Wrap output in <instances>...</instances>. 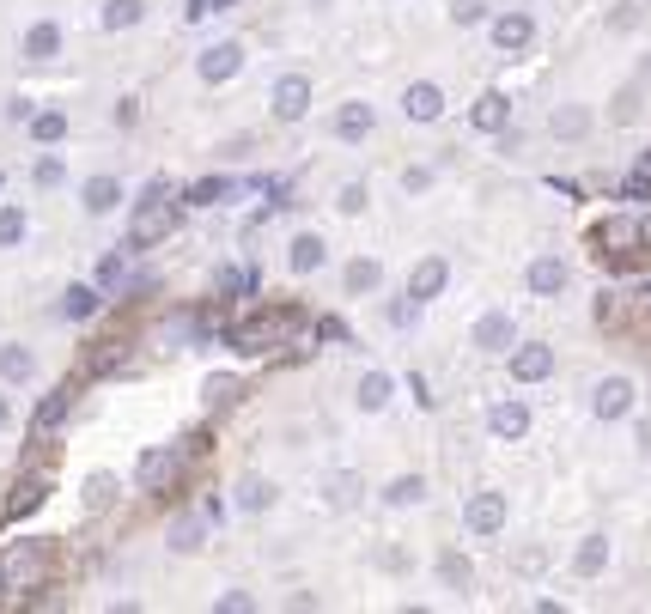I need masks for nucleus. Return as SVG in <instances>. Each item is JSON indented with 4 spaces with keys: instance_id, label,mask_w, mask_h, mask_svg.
<instances>
[{
    "instance_id": "obj_7",
    "label": "nucleus",
    "mask_w": 651,
    "mask_h": 614,
    "mask_svg": "<svg viewBox=\"0 0 651 614\" xmlns=\"http://www.w3.org/2000/svg\"><path fill=\"white\" fill-rule=\"evenodd\" d=\"M536 43V19L530 13H505V19H493V49L499 55H524Z\"/></svg>"
},
{
    "instance_id": "obj_13",
    "label": "nucleus",
    "mask_w": 651,
    "mask_h": 614,
    "mask_svg": "<svg viewBox=\"0 0 651 614\" xmlns=\"http://www.w3.org/2000/svg\"><path fill=\"white\" fill-rule=\"evenodd\" d=\"M548 371H554V353H548L542 341H530V347L512 353V377H518V383H542Z\"/></svg>"
},
{
    "instance_id": "obj_11",
    "label": "nucleus",
    "mask_w": 651,
    "mask_h": 614,
    "mask_svg": "<svg viewBox=\"0 0 651 614\" xmlns=\"http://www.w3.org/2000/svg\"><path fill=\"white\" fill-rule=\"evenodd\" d=\"M512 341H518V323L505 317V311H487V317H475V347H481V353H505Z\"/></svg>"
},
{
    "instance_id": "obj_30",
    "label": "nucleus",
    "mask_w": 651,
    "mask_h": 614,
    "mask_svg": "<svg viewBox=\"0 0 651 614\" xmlns=\"http://www.w3.org/2000/svg\"><path fill=\"white\" fill-rule=\"evenodd\" d=\"M98 311V292L92 286H67V298H61V317H74V323H86Z\"/></svg>"
},
{
    "instance_id": "obj_22",
    "label": "nucleus",
    "mask_w": 651,
    "mask_h": 614,
    "mask_svg": "<svg viewBox=\"0 0 651 614\" xmlns=\"http://www.w3.org/2000/svg\"><path fill=\"white\" fill-rule=\"evenodd\" d=\"M286 262H293V274H317V268H323V238H317V232H299Z\"/></svg>"
},
{
    "instance_id": "obj_50",
    "label": "nucleus",
    "mask_w": 651,
    "mask_h": 614,
    "mask_svg": "<svg viewBox=\"0 0 651 614\" xmlns=\"http://www.w3.org/2000/svg\"><path fill=\"white\" fill-rule=\"evenodd\" d=\"M645 171H651V152H645Z\"/></svg>"
},
{
    "instance_id": "obj_4",
    "label": "nucleus",
    "mask_w": 651,
    "mask_h": 614,
    "mask_svg": "<svg viewBox=\"0 0 651 614\" xmlns=\"http://www.w3.org/2000/svg\"><path fill=\"white\" fill-rule=\"evenodd\" d=\"M591 244H597L603 256H621V250H639V244H651V225H639V219L615 213V219H597V225H591Z\"/></svg>"
},
{
    "instance_id": "obj_47",
    "label": "nucleus",
    "mask_w": 651,
    "mask_h": 614,
    "mask_svg": "<svg viewBox=\"0 0 651 614\" xmlns=\"http://www.w3.org/2000/svg\"><path fill=\"white\" fill-rule=\"evenodd\" d=\"M37 183H43V189H49V183H61V165H55V159H43V165H37Z\"/></svg>"
},
{
    "instance_id": "obj_5",
    "label": "nucleus",
    "mask_w": 651,
    "mask_h": 614,
    "mask_svg": "<svg viewBox=\"0 0 651 614\" xmlns=\"http://www.w3.org/2000/svg\"><path fill=\"white\" fill-rule=\"evenodd\" d=\"M305 110H311V80L305 73H280L274 80V116L280 122H305Z\"/></svg>"
},
{
    "instance_id": "obj_37",
    "label": "nucleus",
    "mask_w": 651,
    "mask_h": 614,
    "mask_svg": "<svg viewBox=\"0 0 651 614\" xmlns=\"http://www.w3.org/2000/svg\"><path fill=\"white\" fill-rule=\"evenodd\" d=\"M171 548H177V554H195V548H201V523H177V529H171Z\"/></svg>"
},
{
    "instance_id": "obj_21",
    "label": "nucleus",
    "mask_w": 651,
    "mask_h": 614,
    "mask_svg": "<svg viewBox=\"0 0 651 614\" xmlns=\"http://www.w3.org/2000/svg\"><path fill=\"white\" fill-rule=\"evenodd\" d=\"M548 128H554L560 140H585V134H591V110H585V104H560Z\"/></svg>"
},
{
    "instance_id": "obj_26",
    "label": "nucleus",
    "mask_w": 651,
    "mask_h": 614,
    "mask_svg": "<svg viewBox=\"0 0 651 614\" xmlns=\"http://www.w3.org/2000/svg\"><path fill=\"white\" fill-rule=\"evenodd\" d=\"M0 377H7V383H31L37 377V359L25 347H0Z\"/></svg>"
},
{
    "instance_id": "obj_10",
    "label": "nucleus",
    "mask_w": 651,
    "mask_h": 614,
    "mask_svg": "<svg viewBox=\"0 0 651 614\" xmlns=\"http://www.w3.org/2000/svg\"><path fill=\"white\" fill-rule=\"evenodd\" d=\"M402 110H408V122H439V116H445V92L432 86V80H414V86L402 92Z\"/></svg>"
},
{
    "instance_id": "obj_36",
    "label": "nucleus",
    "mask_w": 651,
    "mask_h": 614,
    "mask_svg": "<svg viewBox=\"0 0 651 614\" xmlns=\"http://www.w3.org/2000/svg\"><path fill=\"white\" fill-rule=\"evenodd\" d=\"M353 499H359V481H353V475H335V481H329V505H341V511H347Z\"/></svg>"
},
{
    "instance_id": "obj_24",
    "label": "nucleus",
    "mask_w": 651,
    "mask_h": 614,
    "mask_svg": "<svg viewBox=\"0 0 651 614\" xmlns=\"http://www.w3.org/2000/svg\"><path fill=\"white\" fill-rule=\"evenodd\" d=\"M116 201H122V183L116 177H92L86 183V213H116Z\"/></svg>"
},
{
    "instance_id": "obj_44",
    "label": "nucleus",
    "mask_w": 651,
    "mask_h": 614,
    "mask_svg": "<svg viewBox=\"0 0 651 614\" xmlns=\"http://www.w3.org/2000/svg\"><path fill=\"white\" fill-rule=\"evenodd\" d=\"M615 122H639V98H633V92L615 98Z\"/></svg>"
},
{
    "instance_id": "obj_14",
    "label": "nucleus",
    "mask_w": 651,
    "mask_h": 614,
    "mask_svg": "<svg viewBox=\"0 0 651 614\" xmlns=\"http://www.w3.org/2000/svg\"><path fill=\"white\" fill-rule=\"evenodd\" d=\"M469 122H475V134H505V122H512V98L487 92V98L469 110Z\"/></svg>"
},
{
    "instance_id": "obj_18",
    "label": "nucleus",
    "mask_w": 651,
    "mask_h": 614,
    "mask_svg": "<svg viewBox=\"0 0 651 614\" xmlns=\"http://www.w3.org/2000/svg\"><path fill=\"white\" fill-rule=\"evenodd\" d=\"M609 566V535H585V542H578V554H572V572L578 578H597Z\"/></svg>"
},
{
    "instance_id": "obj_40",
    "label": "nucleus",
    "mask_w": 651,
    "mask_h": 614,
    "mask_svg": "<svg viewBox=\"0 0 651 614\" xmlns=\"http://www.w3.org/2000/svg\"><path fill=\"white\" fill-rule=\"evenodd\" d=\"M341 213H366V183H347L341 189Z\"/></svg>"
},
{
    "instance_id": "obj_29",
    "label": "nucleus",
    "mask_w": 651,
    "mask_h": 614,
    "mask_svg": "<svg viewBox=\"0 0 651 614\" xmlns=\"http://www.w3.org/2000/svg\"><path fill=\"white\" fill-rule=\"evenodd\" d=\"M426 499V481L420 475H396L390 487H384V505H420Z\"/></svg>"
},
{
    "instance_id": "obj_8",
    "label": "nucleus",
    "mask_w": 651,
    "mask_h": 614,
    "mask_svg": "<svg viewBox=\"0 0 651 614\" xmlns=\"http://www.w3.org/2000/svg\"><path fill=\"white\" fill-rule=\"evenodd\" d=\"M591 414H597V420H627V414H633V383H627V377H603L597 396H591Z\"/></svg>"
},
{
    "instance_id": "obj_48",
    "label": "nucleus",
    "mask_w": 651,
    "mask_h": 614,
    "mask_svg": "<svg viewBox=\"0 0 651 614\" xmlns=\"http://www.w3.org/2000/svg\"><path fill=\"white\" fill-rule=\"evenodd\" d=\"M226 7H238V0H207V13H226Z\"/></svg>"
},
{
    "instance_id": "obj_28",
    "label": "nucleus",
    "mask_w": 651,
    "mask_h": 614,
    "mask_svg": "<svg viewBox=\"0 0 651 614\" xmlns=\"http://www.w3.org/2000/svg\"><path fill=\"white\" fill-rule=\"evenodd\" d=\"M140 19H147V0H110V7H104V25H110V31H128V25H140Z\"/></svg>"
},
{
    "instance_id": "obj_2",
    "label": "nucleus",
    "mask_w": 651,
    "mask_h": 614,
    "mask_svg": "<svg viewBox=\"0 0 651 614\" xmlns=\"http://www.w3.org/2000/svg\"><path fill=\"white\" fill-rule=\"evenodd\" d=\"M171 225H177V201L165 195V183H153L147 201H140V213H134V225H128V244L147 250V244H159V238L171 232Z\"/></svg>"
},
{
    "instance_id": "obj_1",
    "label": "nucleus",
    "mask_w": 651,
    "mask_h": 614,
    "mask_svg": "<svg viewBox=\"0 0 651 614\" xmlns=\"http://www.w3.org/2000/svg\"><path fill=\"white\" fill-rule=\"evenodd\" d=\"M293 329H299V311H293V304H274V311H256V317L232 323V347L238 353H268V347H280Z\"/></svg>"
},
{
    "instance_id": "obj_6",
    "label": "nucleus",
    "mask_w": 651,
    "mask_h": 614,
    "mask_svg": "<svg viewBox=\"0 0 651 614\" xmlns=\"http://www.w3.org/2000/svg\"><path fill=\"white\" fill-rule=\"evenodd\" d=\"M445 280H451V262H445V256L414 262V274H408V304H432V298L445 292Z\"/></svg>"
},
{
    "instance_id": "obj_12",
    "label": "nucleus",
    "mask_w": 651,
    "mask_h": 614,
    "mask_svg": "<svg viewBox=\"0 0 651 614\" xmlns=\"http://www.w3.org/2000/svg\"><path fill=\"white\" fill-rule=\"evenodd\" d=\"M238 67H244V43H213V49L201 55V80L220 86V80H232Z\"/></svg>"
},
{
    "instance_id": "obj_25",
    "label": "nucleus",
    "mask_w": 651,
    "mask_h": 614,
    "mask_svg": "<svg viewBox=\"0 0 651 614\" xmlns=\"http://www.w3.org/2000/svg\"><path fill=\"white\" fill-rule=\"evenodd\" d=\"M268 505H274V481L244 475V481H238V511H268Z\"/></svg>"
},
{
    "instance_id": "obj_46",
    "label": "nucleus",
    "mask_w": 651,
    "mask_h": 614,
    "mask_svg": "<svg viewBox=\"0 0 651 614\" xmlns=\"http://www.w3.org/2000/svg\"><path fill=\"white\" fill-rule=\"evenodd\" d=\"M98 280H104V286H116V280H122V256H104V268H98Z\"/></svg>"
},
{
    "instance_id": "obj_32",
    "label": "nucleus",
    "mask_w": 651,
    "mask_h": 614,
    "mask_svg": "<svg viewBox=\"0 0 651 614\" xmlns=\"http://www.w3.org/2000/svg\"><path fill=\"white\" fill-rule=\"evenodd\" d=\"M0 244H25V213L19 207H0Z\"/></svg>"
},
{
    "instance_id": "obj_16",
    "label": "nucleus",
    "mask_w": 651,
    "mask_h": 614,
    "mask_svg": "<svg viewBox=\"0 0 651 614\" xmlns=\"http://www.w3.org/2000/svg\"><path fill=\"white\" fill-rule=\"evenodd\" d=\"M524 280H530V292H536V298H554V292L566 286V262H560V256H536Z\"/></svg>"
},
{
    "instance_id": "obj_45",
    "label": "nucleus",
    "mask_w": 651,
    "mask_h": 614,
    "mask_svg": "<svg viewBox=\"0 0 651 614\" xmlns=\"http://www.w3.org/2000/svg\"><path fill=\"white\" fill-rule=\"evenodd\" d=\"M426 183H432V171H420V165H414V171H408V177H402V189H408V195H420V189H426Z\"/></svg>"
},
{
    "instance_id": "obj_43",
    "label": "nucleus",
    "mask_w": 651,
    "mask_h": 614,
    "mask_svg": "<svg viewBox=\"0 0 651 614\" xmlns=\"http://www.w3.org/2000/svg\"><path fill=\"white\" fill-rule=\"evenodd\" d=\"M232 390H238L232 377H207V402H232Z\"/></svg>"
},
{
    "instance_id": "obj_49",
    "label": "nucleus",
    "mask_w": 651,
    "mask_h": 614,
    "mask_svg": "<svg viewBox=\"0 0 651 614\" xmlns=\"http://www.w3.org/2000/svg\"><path fill=\"white\" fill-rule=\"evenodd\" d=\"M0 426H7V396H0Z\"/></svg>"
},
{
    "instance_id": "obj_41",
    "label": "nucleus",
    "mask_w": 651,
    "mask_h": 614,
    "mask_svg": "<svg viewBox=\"0 0 651 614\" xmlns=\"http://www.w3.org/2000/svg\"><path fill=\"white\" fill-rule=\"evenodd\" d=\"M37 499H43V481H25V487H19V493H13V511H31V505H37Z\"/></svg>"
},
{
    "instance_id": "obj_27",
    "label": "nucleus",
    "mask_w": 651,
    "mask_h": 614,
    "mask_svg": "<svg viewBox=\"0 0 651 614\" xmlns=\"http://www.w3.org/2000/svg\"><path fill=\"white\" fill-rule=\"evenodd\" d=\"M378 280H384V268H378L372 256L347 262V292H353V298H359V292H378Z\"/></svg>"
},
{
    "instance_id": "obj_19",
    "label": "nucleus",
    "mask_w": 651,
    "mask_h": 614,
    "mask_svg": "<svg viewBox=\"0 0 651 614\" xmlns=\"http://www.w3.org/2000/svg\"><path fill=\"white\" fill-rule=\"evenodd\" d=\"M177 463H183L177 450H147V456H140V487H165L177 475Z\"/></svg>"
},
{
    "instance_id": "obj_39",
    "label": "nucleus",
    "mask_w": 651,
    "mask_h": 614,
    "mask_svg": "<svg viewBox=\"0 0 651 614\" xmlns=\"http://www.w3.org/2000/svg\"><path fill=\"white\" fill-rule=\"evenodd\" d=\"M61 414H67V396H49V402H43V414H37V432H49Z\"/></svg>"
},
{
    "instance_id": "obj_15",
    "label": "nucleus",
    "mask_w": 651,
    "mask_h": 614,
    "mask_svg": "<svg viewBox=\"0 0 651 614\" xmlns=\"http://www.w3.org/2000/svg\"><path fill=\"white\" fill-rule=\"evenodd\" d=\"M487 432H493V438H524V432H530V408H524V402H499V408L487 414Z\"/></svg>"
},
{
    "instance_id": "obj_9",
    "label": "nucleus",
    "mask_w": 651,
    "mask_h": 614,
    "mask_svg": "<svg viewBox=\"0 0 651 614\" xmlns=\"http://www.w3.org/2000/svg\"><path fill=\"white\" fill-rule=\"evenodd\" d=\"M463 523H469V535H499L505 529V499L499 493H475L463 505Z\"/></svg>"
},
{
    "instance_id": "obj_35",
    "label": "nucleus",
    "mask_w": 651,
    "mask_h": 614,
    "mask_svg": "<svg viewBox=\"0 0 651 614\" xmlns=\"http://www.w3.org/2000/svg\"><path fill=\"white\" fill-rule=\"evenodd\" d=\"M439 578L457 584V590H469V560H463V554H445V560H439Z\"/></svg>"
},
{
    "instance_id": "obj_31",
    "label": "nucleus",
    "mask_w": 651,
    "mask_h": 614,
    "mask_svg": "<svg viewBox=\"0 0 651 614\" xmlns=\"http://www.w3.org/2000/svg\"><path fill=\"white\" fill-rule=\"evenodd\" d=\"M31 134H37V146H55V140H67V116L43 110V116H31Z\"/></svg>"
},
{
    "instance_id": "obj_23",
    "label": "nucleus",
    "mask_w": 651,
    "mask_h": 614,
    "mask_svg": "<svg viewBox=\"0 0 651 614\" xmlns=\"http://www.w3.org/2000/svg\"><path fill=\"white\" fill-rule=\"evenodd\" d=\"M25 55H31V61H55V55H61V25H49V19H43V25H31Z\"/></svg>"
},
{
    "instance_id": "obj_20",
    "label": "nucleus",
    "mask_w": 651,
    "mask_h": 614,
    "mask_svg": "<svg viewBox=\"0 0 651 614\" xmlns=\"http://www.w3.org/2000/svg\"><path fill=\"white\" fill-rule=\"evenodd\" d=\"M390 396H396V377L390 371H366V377H359V408H366V414H378Z\"/></svg>"
},
{
    "instance_id": "obj_17",
    "label": "nucleus",
    "mask_w": 651,
    "mask_h": 614,
    "mask_svg": "<svg viewBox=\"0 0 651 614\" xmlns=\"http://www.w3.org/2000/svg\"><path fill=\"white\" fill-rule=\"evenodd\" d=\"M372 122H378L372 104H341V116H335V140H366Z\"/></svg>"
},
{
    "instance_id": "obj_3",
    "label": "nucleus",
    "mask_w": 651,
    "mask_h": 614,
    "mask_svg": "<svg viewBox=\"0 0 651 614\" xmlns=\"http://www.w3.org/2000/svg\"><path fill=\"white\" fill-rule=\"evenodd\" d=\"M43 578H49V548L43 542H19L7 560H0V584H7V590H31Z\"/></svg>"
},
{
    "instance_id": "obj_33",
    "label": "nucleus",
    "mask_w": 651,
    "mask_h": 614,
    "mask_svg": "<svg viewBox=\"0 0 651 614\" xmlns=\"http://www.w3.org/2000/svg\"><path fill=\"white\" fill-rule=\"evenodd\" d=\"M220 195H232V183H226V177H207V183H195V189H189V201H195V207H213Z\"/></svg>"
},
{
    "instance_id": "obj_38",
    "label": "nucleus",
    "mask_w": 651,
    "mask_h": 614,
    "mask_svg": "<svg viewBox=\"0 0 651 614\" xmlns=\"http://www.w3.org/2000/svg\"><path fill=\"white\" fill-rule=\"evenodd\" d=\"M621 195H627V201H651V171H633V177H621Z\"/></svg>"
},
{
    "instance_id": "obj_34",
    "label": "nucleus",
    "mask_w": 651,
    "mask_h": 614,
    "mask_svg": "<svg viewBox=\"0 0 651 614\" xmlns=\"http://www.w3.org/2000/svg\"><path fill=\"white\" fill-rule=\"evenodd\" d=\"M110 499H116V481H110V475H92V481H86V505H92V511H104Z\"/></svg>"
},
{
    "instance_id": "obj_42",
    "label": "nucleus",
    "mask_w": 651,
    "mask_h": 614,
    "mask_svg": "<svg viewBox=\"0 0 651 614\" xmlns=\"http://www.w3.org/2000/svg\"><path fill=\"white\" fill-rule=\"evenodd\" d=\"M451 19H457V25H475V19H481V0H451Z\"/></svg>"
}]
</instances>
